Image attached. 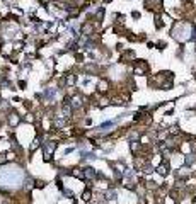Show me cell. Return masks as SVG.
I'll return each mask as SVG.
<instances>
[{
	"mask_svg": "<svg viewBox=\"0 0 196 204\" xmlns=\"http://www.w3.org/2000/svg\"><path fill=\"white\" fill-rule=\"evenodd\" d=\"M19 121H21V117H19L17 114H10V116H9V124H10V126L19 124Z\"/></svg>",
	"mask_w": 196,
	"mask_h": 204,
	"instance_id": "3957f363",
	"label": "cell"
},
{
	"mask_svg": "<svg viewBox=\"0 0 196 204\" xmlns=\"http://www.w3.org/2000/svg\"><path fill=\"white\" fill-rule=\"evenodd\" d=\"M106 87H107V84H106V82H102V84H99V90H106Z\"/></svg>",
	"mask_w": 196,
	"mask_h": 204,
	"instance_id": "52a82bcc",
	"label": "cell"
},
{
	"mask_svg": "<svg viewBox=\"0 0 196 204\" xmlns=\"http://www.w3.org/2000/svg\"><path fill=\"white\" fill-rule=\"evenodd\" d=\"M157 172H160L162 175H166L167 174V165H160V167L157 168Z\"/></svg>",
	"mask_w": 196,
	"mask_h": 204,
	"instance_id": "277c9868",
	"label": "cell"
},
{
	"mask_svg": "<svg viewBox=\"0 0 196 204\" xmlns=\"http://www.w3.org/2000/svg\"><path fill=\"white\" fill-rule=\"evenodd\" d=\"M22 170L17 167H9V168H4L0 172V184L5 187H15L22 182Z\"/></svg>",
	"mask_w": 196,
	"mask_h": 204,
	"instance_id": "6da1fadb",
	"label": "cell"
},
{
	"mask_svg": "<svg viewBox=\"0 0 196 204\" xmlns=\"http://www.w3.org/2000/svg\"><path fill=\"white\" fill-rule=\"evenodd\" d=\"M74 82H75L74 76H68V78H67V84H74Z\"/></svg>",
	"mask_w": 196,
	"mask_h": 204,
	"instance_id": "9c48e42d",
	"label": "cell"
},
{
	"mask_svg": "<svg viewBox=\"0 0 196 204\" xmlns=\"http://www.w3.org/2000/svg\"><path fill=\"white\" fill-rule=\"evenodd\" d=\"M85 175L87 177H94V170L92 168H85Z\"/></svg>",
	"mask_w": 196,
	"mask_h": 204,
	"instance_id": "5b68a950",
	"label": "cell"
},
{
	"mask_svg": "<svg viewBox=\"0 0 196 204\" xmlns=\"http://www.w3.org/2000/svg\"><path fill=\"white\" fill-rule=\"evenodd\" d=\"M38 146H39V139H34V141H33V145H31V150H36Z\"/></svg>",
	"mask_w": 196,
	"mask_h": 204,
	"instance_id": "8992f818",
	"label": "cell"
},
{
	"mask_svg": "<svg viewBox=\"0 0 196 204\" xmlns=\"http://www.w3.org/2000/svg\"><path fill=\"white\" fill-rule=\"evenodd\" d=\"M55 146H56L55 143H48V145H46V148H45V158H46V160H50V155L53 153Z\"/></svg>",
	"mask_w": 196,
	"mask_h": 204,
	"instance_id": "7a4b0ae2",
	"label": "cell"
},
{
	"mask_svg": "<svg viewBox=\"0 0 196 204\" xmlns=\"http://www.w3.org/2000/svg\"><path fill=\"white\" fill-rule=\"evenodd\" d=\"M5 160H7V157H5V155H0V165L5 163Z\"/></svg>",
	"mask_w": 196,
	"mask_h": 204,
	"instance_id": "ba28073f",
	"label": "cell"
}]
</instances>
